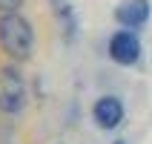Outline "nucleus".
<instances>
[{
    "label": "nucleus",
    "instance_id": "1",
    "mask_svg": "<svg viewBox=\"0 0 152 144\" xmlns=\"http://www.w3.org/2000/svg\"><path fill=\"white\" fill-rule=\"evenodd\" d=\"M32 43H34V32L29 20L15 12H6L0 17V46L12 55V58H29L32 55Z\"/></svg>",
    "mask_w": 152,
    "mask_h": 144
},
{
    "label": "nucleus",
    "instance_id": "2",
    "mask_svg": "<svg viewBox=\"0 0 152 144\" xmlns=\"http://www.w3.org/2000/svg\"><path fill=\"white\" fill-rule=\"evenodd\" d=\"M26 107V86H23V78L20 72L12 66H3L0 69V110L15 115Z\"/></svg>",
    "mask_w": 152,
    "mask_h": 144
},
{
    "label": "nucleus",
    "instance_id": "3",
    "mask_svg": "<svg viewBox=\"0 0 152 144\" xmlns=\"http://www.w3.org/2000/svg\"><path fill=\"white\" fill-rule=\"evenodd\" d=\"M109 55H112V61L129 66V64H135V61L141 58V41H138L132 32H118L109 41Z\"/></svg>",
    "mask_w": 152,
    "mask_h": 144
},
{
    "label": "nucleus",
    "instance_id": "4",
    "mask_svg": "<svg viewBox=\"0 0 152 144\" xmlns=\"http://www.w3.org/2000/svg\"><path fill=\"white\" fill-rule=\"evenodd\" d=\"M115 17L124 26H129V29L144 26L149 20V0H124L118 6V12H115Z\"/></svg>",
    "mask_w": 152,
    "mask_h": 144
},
{
    "label": "nucleus",
    "instance_id": "5",
    "mask_svg": "<svg viewBox=\"0 0 152 144\" xmlns=\"http://www.w3.org/2000/svg\"><path fill=\"white\" fill-rule=\"evenodd\" d=\"M95 121L101 124L103 130H112L118 127L121 121H124V104L118 101V98H101V101L95 104Z\"/></svg>",
    "mask_w": 152,
    "mask_h": 144
},
{
    "label": "nucleus",
    "instance_id": "6",
    "mask_svg": "<svg viewBox=\"0 0 152 144\" xmlns=\"http://www.w3.org/2000/svg\"><path fill=\"white\" fill-rule=\"evenodd\" d=\"M23 6V0H0V12L6 15V12H17V9Z\"/></svg>",
    "mask_w": 152,
    "mask_h": 144
},
{
    "label": "nucleus",
    "instance_id": "7",
    "mask_svg": "<svg viewBox=\"0 0 152 144\" xmlns=\"http://www.w3.org/2000/svg\"><path fill=\"white\" fill-rule=\"evenodd\" d=\"M115 144H126V141H115Z\"/></svg>",
    "mask_w": 152,
    "mask_h": 144
}]
</instances>
